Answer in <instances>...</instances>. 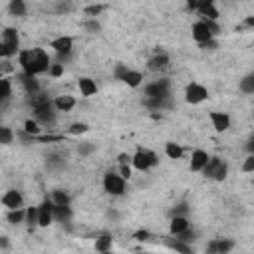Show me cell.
<instances>
[{"instance_id":"cell-1","label":"cell","mask_w":254,"mask_h":254,"mask_svg":"<svg viewBox=\"0 0 254 254\" xmlns=\"http://www.w3.org/2000/svg\"><path fill=\"white\" fill-rule=\"evenodd\" d=\"M18 62L22 67L24 75H32L38 77L42 73H48L50 65H52V58L44 48H28V50H20L18 52Z\"/></svg>"},{"instance_id":"cell-2","label":"cell","mask_w":254,"mask_h":254,"mask_svg":"<svg viewBox=\"0 0 254 254\" xmlns=\"http://www.w3.org/2000/svg\"><path fill=\"white\" fill-rule=\"evenodd\" d=\"M125 189H127V183L125 179L119 175V173H113V171H107L103 175V190L111 196H121L125 194Z\"/></svg>"},{"instance_id":"cell-3","label":"cell","mask_w":254,"mask_h":254,"mask_svg":"<svg viewBox=\"0 0 254 254\" xmlns=\"http://www.w3.org/2000/svg\"><path fill=\"white\" fill-rule=\"evenodd\" d=\"M157 163H159V157L149 149H139L135 155H131V165L139 173H145V171L153 169Z\"/></svg>"},{"instance_id":"cell-4","label":"cell","mask_w":254,"mask_h":254,"mask_svg":"<svg viewBox=\"0 0 254 254\" xmlns=\"http://www.w3.org/2000/svg\"><path fill=\"white\" fill-rule=\"evenodd\" d=\"M206 179H214V181H224L228 175V165L226 161H222L220 157H210L208 163L204 165V169L200 171Z\"/></svg>"},{"instance_id":"cell-5","label":"cell","mask_w":254,"mask_h":254,"mask_svg":"<svg viewBox=\"0 0 254 254\" xmlns=\"http://www.w3.org/2000/svg\"><path fill=\"white\" fill-rule=\"evenodd\" d=\"M204 99H208V89H206L202 83L190 81V83L185 87V101H187V103L198 105V103H202Z\"/></svg>"},{"instance_id":"cell-6","label":"cell","mask_w":254,"mask_h":254,"mask_svg":"<svg viewBox=\"0 0 254 254\" xmlns=\"http://www.w3.org/2000/svg\"><path fill=\"white\" fill-rule=\"evenodd\" d=\"M171 91V83L167 79H155L145 85V95L147 99H167Z\"/></svg>"},{"instance_id":"cell-7","label":"cell","mask_w":254,"mask_h":254,"mask_svg":"<svg viewBox=\"0 0 254 254\" xmlns=\"http://www.w3.org/2000/svg\"><path fill=\"white\" fill-rule=\"evenodd\" d=\"M190 36H192V40H194L198 46H204V44H208L210 40H214V36H212V32L208 30V26H206L204 20H196V22L190 26Z\"/></svg>"},{"instance_id":"cell-8","label":"cell","mask_w":254,"mask_h":254,"mask_svg":"<svg viewBox=\"0 0 254 254\" xmlns=\"http://www.w3.org/2000/svg\"><path fill=\"white\" fill-rule=\"evenodd\" d=\"M0 42L6 46L10 58L18 56V52H20V36H18V32L14 28H4L2 34H0Z\"/></svg>"},{"instance_id":"cell-9","label":"cell","mask_w":254,"mask_h":254,"mask_svg":"<svg viewBox=\"0 0 254 254\" xmlns=\"http://www.w3.org/2000/svg\"><path fill=\"white\" fill-rule=\"evenodd\" d=\"M194 10L200 16V20L218 22V18H220V12H218V8H216V4L212 0H200V2H196Z\"/></svg>"},{"instance_id":"cell-10","label":"cell","mask_w":254,"mask_h":254,"mask_svg":"<svg viewBox=\"0 0 254 254\" xmlns=\"http://www.w3.org/2000/svg\"><path fill=\"white\" fill-rule=\"evenodd\" d=\"M50 48L60 56V58H67L73 50V38L71 36H58L50 42Z\"/></svg>"},{"instance_id":"cell-11","label":"cell","mask_w":254,"mask_h":254,"mask_svg":"<svg viewBox=\"0 0 254 254\" xmlns=\"http://www.w3.org/2000/svg\"><path fill=\"white\" fill-rule=\"evenodd\" d=\"M2 204L8 208V210H16V208H24V196H22V192L20 190H16V189H10V190H6L4 194H2Z\"/></svg>"},{"instance_id":"cell-12","label":"cell","mask_w":254,"mask_h":254,"mask_svg":"<svg viewBox=\"0 0 254 254\" xmlns=\"http://www.w3.org/2000/svg\"><path fill=\"white\" fill-rule=\"evenodd\" d=\"M54 222V204L50 200H44L40 206H38V226L46 228Z\"/></svg>"},{"instance_id":"cell-13","label":"cell","mask_w":254,"mask_h":254,"mask_svg":"<svg viewBox=\"0 0 254 254\" xmlns=\"http://www.w3.org/2000/svg\"><path fill=\"white\" fill-rule=\"evenodd\" d=\"M208 117H210V123L214 127V131H218V133L228 131V127H230V115L228 113H224V111H210Z\"/></svg>"},{"instance_id":"cell-14","label":"cell","mask_w":254,"mask_h":254,"mask_svg":"<svg viewBox=\"0 0 254 254\" xmlns=\"http://www.w3.org/2000/svg\"><path fill=\"white\" fill-rule=\"evenodd\" d=\"M208 159H210V155H208L206 151L194 149V151L190 153V163H189L190 171H192V173H200V171L204 169V165L208 163Z\"/></svg>"},{"instance_id":"cell-15","label":"cell","mask_w":254,"mask_h":254,"mask_svg":"<svg viewBox=\"0 0 254 254\" xmlns=\"http://www.w3.org/2000/svg\"><path fill=\"white\" fill-rule=\"evenodd\" d=\"M189 228H190V222H189L187 216H173L171 222H169V232L173 236H179V234H183Z\"/></svg>"},{"instance_id":"cell-16","label":"cell","mask_w":254,"mask_h":254,"mask_svg":"<svg viewBox=\"0 0 254 254\" xmlns=\"http://www.w3.org/2000/svg\"><path fill=\"white\" fill-rule=\"evenodd\" d=\"M54 109L56 111H64V113H67V111H71L73 107H75V97L73 95H58L54 101Z\"/></svg>"},{"instance_id":"cell-17","label":"cell","mask_w":254,"mask_h":254,"mask_svg":"<svg viewBox=\"0 0 254 254\" xmlns=\"http://www.w3.org/2000/svg\"><path fill=\"white\" fill-rule=\"evenodd\" d=\"M77 87H79V93L83 97H91V95L97 93V83L91 77H79L77 79Z\"/></svg>"},{"instance_id":"cell-18","label":"cell","mask_w":254,"mask_h":254,"mask_svg":"<svg viewBox=\"0 0 254 254\" xmlns=\"http://www.w3.org/2000/svg\"><path fill=\"white\" fill-rule=\"evenodd\" d=\"M169 64H171V60H169L167 54H157V56H153V58L149 60L147 65H149L151 71H163V69L169 67Z\"/></svg>"},{"instance_id":"cell-19","label":"cell","mask_w":254,"mask_h":254,"mask_svg":"<svg viewBox=\"0 0 254 254\" xmlns=\"http://www.w3.org/2000/svg\"><path fill=\"white\" fill-rule=\"evenodd\" d=\"M121 81H123L125 85H129V87H139V85L143 83V73L137 71V69H129V71L123 75Z\"/></svg>"},{"instance_id":"cell-20","label":"cell","mask_w":254,"mask_h":254,"mask_svg":"<svg viewBox=\"0 0 254 254\" xmlns=\"http://www.w3.org/2000/svg\"><path fill=\"white\" fill-rule=\"evenodd\" d=\"M20 83L24 85V89H26V93L28 95H36L38 93V89H40V83H38V79L36 77H32V75H20Z\"/></svg>"},{"instance_id":"cell-21","label":"cell","mask_w":254,"mask_h":254,"mask_svg":"<svg viewBox=\"0 0 254 254\" xmlns=\"http://www.w3.org/2000/svg\"><path fill=\"white\" fill-rule=\"evenodd\" d=\"M167 246L171 248V250H175L177 254H194V250H192V246L190 244H187V242H181V240H173V238H169L167 240Z\"/></svg>"},{"instance_id":"cell-22","label":"cell","mask_w":254,"mask_h":254,"mask_svg":"<svg viewBox=\"0 0 254 254\" xmlns=\"http://www.w3.org/2000/svg\"><path fill=\"white\" fill-rule=\"evenodd\" d=\"M50 202H52L54 206H69L71 198H69V194H67L65 190H54Z\"/></svg>"},{"instance_id":"cell-23","label":"cell","mask_w":254,"mask_h":254,"mask_svg":"<svg viewBox=\"0 0 254 254\" xmlns=\"http://www.w3.org/2000/svg\"><path fill=\"white\" fill-rule=\"evenodd\" d=\"M111 246H113V238L109 234H101L95 238V250L101 254V252H111Z\"/></svg>"},{"instance_id":"cell-24","label":"cell","mask_w":254,"mask_h":254,"mask_svg":"<svg viewBox=\"0 0 254 254\" xmlns=\"http://www.w3.org/2000/svg\"><path fill=\"white\" fill-rule=\"evenodd\" d=\"M12 97V81L6 75H0V101H8Z\"/></svg>"},{"instance_id":"cell-25","label":"cell","mask_w":254,"mask_h":254,"mask_svg":"<svg viewBox=\"0 0 254 254\" xmlns=\"http://www.w3.org/2000/svg\"><path fill=\"white\" fill-rule=\"evenodd\" d=\"M8 12H10L12 16H26L28 6H26L24 0H10V4H8Z\"/></svg>"},{"instance_id":"cell-26","label":"cell","mask_w":254,"mask_h":254,"mask_svg":"<svg viewBox=\"0 0 254 254\" xmlns=\"http://www.w3.org/2000/svg\"><path fill=\"white\" fill-rule=\"evenodd\" d=\"M24 133H28L32 139H36V137L42 135V125L38 121H34V119H26L24 121Z\"/></svg>"},{"instance_id":"cell-27","label":"cell","mask_w":254,"mask_h":254,"mask_svg":"<svg viewBox=\"0 0 254 254\" xmlns=\"http://www.w3.org/2000/svg\"><path fill=\"white\" fill-rule=\"evenodd\" d=\"M165 155L169 159H181L183 157V147L175 141H169V143H165Z\"/></svg>"},{"instance_id":"cell-28","label":"cell","mask_w":254,"mask_h":254,"mask_svg":"<svg viewBox=\"0 0 254 254\" xmlns=\"http://www.w3.org/2000/svg\"><path fill=\"white\" fill-rule=\"evenodd\" d=\"M10 224H22L26 220V208H16V210H8L6 214Z\"/></svg>"},{"instance_id":"cell-29","label":"cell","mask_w":254,"mask_h":254,"mask_svg":"<svg viewBox=\"0 0 254 254\" xmlns=\"http://www.w3.org/2000/svg\"><path fill=\"white\" fill-rule=\"evenodd\" d=\"M71 218V208L69 206H54V220L67 222Z\"/></svg>"},{"instance_id":"cell-30","label":"cell","mask_w":254,"mask_h":254,"mask_svg":"<svg viewBox=\"0 0 254 254\" xmlns=\"http://www.w3.org/2000/svg\"><path fill=\"white\" fill-rule=\"evenodd\" d=\"M234 248V240L230 238H216V254H228Z\"/></svg>"},{"instance_id":"cell-31","label":"cell","mask_w":254,"mask_h":254,"mask_svg":"<svg viewBox=\"0 0 254 254\" xmlns=\"http://www.w3.org/2000/svg\"><path fill=\"white\" fill-rule=\"evenodd\" d=\"M240 91L246 93V95L254 93V75H252V73H248V75H244V77L240 79Z\"/></svg>"},{"instance_id":"cell-32","label":"cell","mask_w":254,"mask_h":254,"mask_svg":"<svg viewBox=\"0 0 254 254\" xmlns=\"http://www.w3.org/2000/svg\"><path fill=\"white\" fill-rule=\"evenodd\" d=\"M30 228L32 226H38V206H28L26 208V220H24Z\"/></svg>"},{"instance_id":"cell-33","label":"cell","mask_w":254,"mask_h":254,"mask_svg":"<svg viewBox=\"0 0 254 254\" xmlns=\"http://www.w3.org/2000/svg\"><path fill=\"white\" fill-rule=\"evenodd\" d=\"M14 141V131L6 125H0V145H10Z\"/></svg>"},{"instance_id":"cell-34","label":"cell","mask_w":254,"mask_h":254,"mask_svg":"<svg viewBox=\"0 0 254 254\" xmlns=\"http://www.w3.org/2000/svg\"><path fill=\"white\" fill-rule=\"evenodd\" d=\"M48 73H50L54 79L62 77V75H64V64H60V62H52V65H50Z\"/></svg>"},{"instance_id":"cell-35","label":"cell","mask_w":254,"mask_h":254,"mask_svg":"<svg viewBox=\"0 0 254 254\" xmlns=\"http://www.w3.org/2000/svg\"><path fill=\"white\" fill-rule=\"evenodd\" d=\"M254 171V153H248V157L242 163V173H252Z\"/></svg>"},{"instance_id":"cell-36","label":"cell","mask_w":254,"mask_h":254,"mask_svg":"<svg viewBox=\"0 0 254 254\" xmlns=\"http://www.w3.org/2000/svg\"><path fill=\"white\" fill-rule=\"evenodd\" d=\"M87 129H89V127H87L85 123H73V125H71L67 131H69L71 135H77V133H85Z\"/></svg>"},{"instance_id":"cell-37","label":"cell","mask_w":254,"mask_h":254,"mask_svg":"<svg viewBox=\"0 0 254 254\" xmlns=\"http://www.w3.org/2000/svg\"><path fill=\"white\" fill-rule=\"evenodd\" d=\"M127 71H129V67H127L125 64H117V65H115V77H117V79H123V75H125Z\"/></svg>"},{"instance_id":"cell-38","label":"cell","mask_w":254,"mask_h":254,"mask_svg":"<svg viewBox=\"0 0 254 254\" xmlns=\"http://www.w3.org/2000/svg\"><path fill=\"white\" fill-rule=\"evenodd\" d=\"M119 175L127 181V179L131 177V169H129V165H119Z\"/></svg>"},{"instance_id":"cell-39","label":"cell","mask_w":254,"mask_h":254,"mask_svg":"<svg viewBox=\"0 0 254 254\" xmlns=\"http://www.w3.org/2000/svg\"><path fill=\"white\" fill-rule=\"evenodd\" d=\"M101 10H103V6H87V8H85V14H89V16H97Z\"/></svg>"},{"instance_id":"cell-40","label":"cell","mask_w":254,"mask_h":254,"mask_svg":"<svg viewBox=\"0 0 254 254\" xmlns=\"http://www.w3.org/2000/svg\"><path fill=\"white\" fill-rule=\"evenodd\" d=\"M204 254H216V240H210L204 246Z\"/></svg>"},{"instance_id":"cell-41","label":"cell","mask_w":254,"mask_h":254,"mask_svg":"<svg viewBox=\"0 0 254 254\" xmlns=\"http://www.w3.org/2000/svg\"><path fill=\"white\" fill-rule=\"evenodd\" d=\"M129 163H131V155L121 153V155H119V165H129Z\"/></svg>"},{"instance_id":"cell-42","label":"cell","mask_w":254,"mask_h":254,"mask_svg":"<svg viewBox=\"0 0 254 254\" xmlns=\"http://www.w3.org/2000/svg\"><path fill=\"white\" fill-rule=\"evenodd\" d=\"M0 58H10V54H8V50H6V46L0 42Z\"/></svg>"},{"instance_id":"cell-43","label":"cell","mask_w":254,"mask_h":254,"mask_svg":"<svg viewBox=\"0 0 254 254\" xmlns=\"http://www.w3.org/2000/svg\"><path fill=\"white\" fill-rule=\"evenodd\" d=\"M89 151H91V145H81V147H79V153H81V155H87Z\"/></svg>"},{"instance_id":"cell-44","label":"cell","mask_w":254,"mask_h":254,"mask_svg":"<svg viewBox=\"0 0 254 254\" xmlns=\"http://www.w3.org/2000/svg\"><path fill=\"white\" fill-rule=\"evenodd\" d=\"M8 246V240H6V236H2L0 238V248H6Z\"/></svg>"},{"instance_id":"cell-45","label":"cell","mask_w":254,"mask_h":254,"mask_svg":"<svg viewBox=\"0 0 254 254\" xmlns=\"http://www.w3.org/2000/svg\"><path fill=\"white\" fill-rule=\"evenodd\" d=\"M101 254H111V252H101Z\"/></svg>"}]
</instances>
